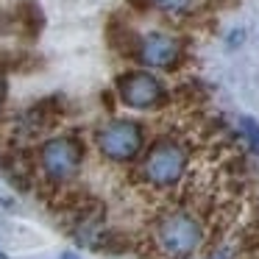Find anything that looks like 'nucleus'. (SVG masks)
Returning <instances> with one entry per match:
<instances>
[{"label":"nucleus","instance_id":"nucleus-1","mask_svg":"<svg viewBox=\"0 0 259 259\" xmlns=\"http://www.w3.org/2000/svg\"><path fill=\"white\" fill-rule=\"evenodd\" d=\"M203 229L192 214L173 212L162 214L156 223V245L162 248L164 256L170 259H187L201 248Z\"/></svg>","mask_w":259,"mask_h":259},{"label":"nucleus","instance_id":"nucleus-2","mask_svg":"<svg viewBox=\"0 0 259 259\" xmlns=\"http://www.w3.org/2000/svg\"><path fill=\"white\" fill-rule=\"evenodd\" d=\"M187 170V151L176 140H159L142 159V179L151 187H173Z\"/></svg>","mask_w":259,"mask_h":259},{"label":"nucleus","instance_id":"nucleus-3","mask_svg":"<svg viewBox=\"0 0 259 259\" xmlns=\"http://www.w3.org/2000/svg\"><path fill=\"white\" fill-rule=\"evenodd\" d=\"M98 151L112 162H131L142 151V128L134 120H112L95 134Z\"/></svg>","mask_w":259,"mask_h":259},{"label":"nucleus","instance_id":"nucleus-4","mask_svg":"<svg viewBox=\"0 0 259 259\" xmlns=\"http://www.w3.org/2000/svg\"><path fill=\"white\" fill-rule=\"evenodd\" d=\"M81 159H84V148L78 140L73 137H56V140H48L39 151V164L45 170V176L51 181H67L75 176V170L81 167Z\"/></svg>","mask_w":259,"mask_h":259},{"label":"nucleus","instance_id":"nucleus-5","mask_svg":"<svg viewBox=\"0 0 259 259\" xmlns=\"http://www.w3.org/2000/svg\"><path fill=\"white\" fill-rule=\"evenodd\" d=\"M117 95L131 109H156L164 103V87L145 70H131L117 78Z\"/></svg>","mask_w":259,"mask_h":259},{"label":"nucleus","instance_id":"nucleus-6","mask_svg":"<svg viewBox=\"0 0 259 259\" xmlns=\"http://www.w3.org/2000/svg\"><path fill=\"white\" fill-rule=\"evenodd\" d=\"M134 56L140 59L145 67L167 70L181 59V42L170 34H148V36H140Z\"/></svg>","mask_w":259,"mask_h":259},{"label":"nucleus","instance_id":"nucleus-7","mask_svg":"<svg viewBox=\"0 0 259 259\" xmlns=\"http://www.w3.org/2000/svg\"><path fill=\"white\" fill-rule=\"evenodd\" d=\"M12 20H14V25H17V31L23 36H36L42 28V12H39L36 3H20V6L14 9Z\"/></svg>","mask_w":259,"mask_h":259},{"label":"nucleus","instance_id":"nucleus-8","mask_svg":"<svg viewBox=\"0 0 259 259\" xmlns=\"http://www.w3.org/2000/svg\"><path fill=\"white\" fill-rule=\"evenodd\" d=\"M198 0H148V6L159 9L164 14H187L195 9Z\"/></svg>","mask_w":259,"mask_h":259},{"label":"nucleus","instance_id":"nucleus-9","mask_svg":"<svg viewBox=\"0 0 259 259\" xmlns=\"http://www.w3.org/2000/svg\"><path fill=\"white\" fill-rule=\"evenodd\" d=\"M0 106H3V81H0Z\"/></svg>","mask_w":259,"mask_h":259},{"label":"nucleus","instance_id":"nucleus-10","mask_svg":"<svg viewBox=\"0 0 259 259\" xmlns=\"http://www.w3.org/2000/svg\"><path fill=\"white\" fill-rule=\"evenodd\" d=\"M256 145H259V140H256Z\"/></svg>","mask_w":259,"mask_h":259}]
</instances>
